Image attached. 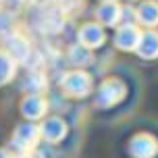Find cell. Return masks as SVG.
Wrapping results in <instances>:
<instances>
[]
</instances>
